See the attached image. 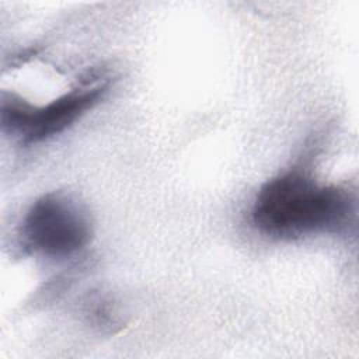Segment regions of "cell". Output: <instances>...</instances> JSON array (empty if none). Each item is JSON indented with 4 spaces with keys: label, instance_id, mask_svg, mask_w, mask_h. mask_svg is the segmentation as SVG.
Segmentation results:
<instances>
[{
    "label": "cell",
    "instance_id": "cell-2",
    "mask_svg": "<svg viewBox=\"0 0 359 359\" xmlns=\"http://www.w3.org/2000/svg\"><path fill=\"white\" fill-rule=\"evenodd\" d=\"M87 213L69 198L48 194L28 209L21 237L25 247L48 257H67L83 250L91 238Z\"/></svg>",
    "mask_w": 359,
    "mask_h": 359
},
{
    "label": "cell",
    "instance_id": "cell-3",
    "mask_svg": "<svg viewBox=\"0 0 359 359\" xmlns=\"http://www.w3.org/2000/svg\"><path fill=\"white\" fill-rule=\"evenodd\" d=\"M107 86L84 83L67 94L57 97L43 107L24 102H3L1 121L6 128L17 133L25 144L46 140L70 126L102 97Z\"/></svg>",
    "mask_w": 359,
    "mask_h": 359
},
{
    "label": "cell",
    "instance_id": "cell-1",
    "mask_svg": "<svg viewBox=\"0 0 359 359\" xmlns=\"http://www.w3.org/2000/svg\"><path fill=\"white\" fill-rule=\"evenodd\" d=\"M353 216L355 202L348 189L320 184L302 170L286 171L265 182L251 210L257 230L282 240L341 233Z\"/></svg>",
    "mask_w": 359,
    "mask_h": 359
}]
</instances>
